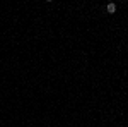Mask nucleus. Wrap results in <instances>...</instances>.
<instances>
[{
	"mask_svg": "<svg viewBox=\"0 0 128 127\" xmlns=\"http://www.w3.org/2000/svg\"><path fill=\"white\" fill-rule=\"evenodd\" d=\"M106 10H108L109 14H114V12H116V5H114V4H108Z\"/></svg>",
	"mask_w": 128,
	"mask_h": 127,
	"instance_id": "obj_1",
	"label": "nucleus"
}]
</instances>
